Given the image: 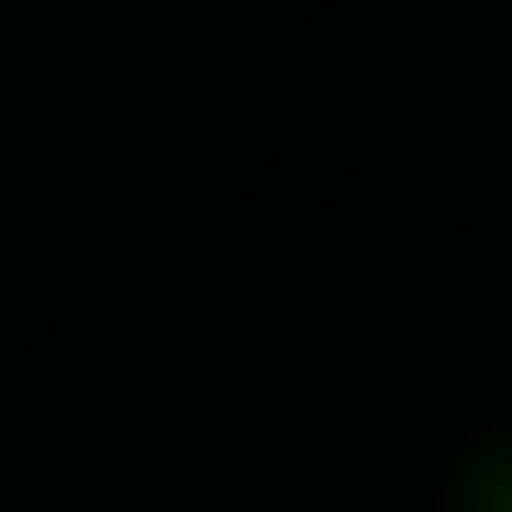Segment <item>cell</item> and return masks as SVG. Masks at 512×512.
Segmentation results:
<instances>
[{
  "mask_svg": "<svg viewBox=\"0 0 512 512\" xmlns=\"http://www.w3.org/2000/svg\"><path fill=\"white\" fill-rule=\"evenodd\" d=\"M423 512H512V412L490 423L479 446H457V468L435 479V501Z\"/></svg>",
  "mask_w": 512,
  "mask_h": 512,
  "instance_id": "1",
  "label": "cell"
}]
</instances>
